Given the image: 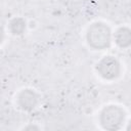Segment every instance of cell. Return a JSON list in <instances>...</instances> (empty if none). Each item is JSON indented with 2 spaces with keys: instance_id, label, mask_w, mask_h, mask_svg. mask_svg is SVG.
Segmentation results:
<instances>
[{
  "instance_id": "obj_6",
  "label": "cell",
  "mask_w": 131,
  "mask_h": 131,
  "mask_svg": "<svg viewBox=\"0 0 131 131\" xmlns=\"http://www.w3.org/2000/svg\"><path fill=\"white\" fill-rule=\"evenodd\" d=\"M9 29L12 34L14 35H20L25 29H26V21L20 17L13 18L9 24Z\"/></svg>"
},
{
  "instance_id": "obj_1",
  "label": "cell",
  "mask_w": 131,
  "mask_h": 131,
  "mask_svg": "<svg viewBox=\"0 0 131 131\" xmlns=\"http://www.w3.org/2000/svg\"><path fill=\"white\" fill-rule=\"evenodd\" d=\"M111 30L103 23L92 24L87 32L88 44L94 49H104L111 44Z\"/></svg>"
},
{
  "instance_id": "obj_3",
  "label": "cell",
  "mask_w": 131,
  "mask_h": 131,
  "mask_svg": "<svg viewBox=\"0 0 131 131\" xmlns=\"http://www.w3.org/2000/svg\"><path fill=\"white\" fill-rule=\"evenodd\" d=\"M98 74L107 80H113L120 75L121 68L119 61L113 56H105L103 57L96 67Z\"/></svg>"
},
{
  "instance_id": "obj_5",
  "label": "cell",
  "mask_w": 131,
  "mask_h": 131,
  "mask_svg": "<svg viewBox=\"0 0 131 131\" xmlns=\"http://www.w3.org/2000/svg\"><path fill=\"white\" fill-rule=\"evenodd\" d=\"M115 41L121 48L131 46V30L126 27L120 28L115 34Z\"/></svg>"
},
{
  "instance_id": "obj_4",
  "label": "cell",
  "mask_w": 131,
  "mask_h": 131,
  "mask_svg": "<svg viewBox=\"0 0 131 131\" xmlns=\"http://www.w3.org/2000/svg\"><path fill=\"white\" fill-rule=\"evenodd\" d=\"M17 101H18V105L24 111H32L37 104L38 97L33 90L25 89L19 93Z\"/></svg>"
},
{
  "instance_id": "obj_7",
  "label": "cell",
  "mask_w": 131,
  "mask_h": 131,
  "mask_svg": "<svg viewBox=\"0 0 131 131\" xmlns=\"http://www.w3.org/2000/svg\"><path fill=\"white\" fill-rule=\"evenodd\" d=\"M128 129H131V122H130V124H129V126H128Z\"/></svg>"
},
{
  "instance_id": "obj_2",
  "label": "cell",
  "mask_w": 131,
  "mask_h": 131,
  "mask_svg": "<svg viewBox=\"0 0 131 131\" xmlns=\"http://www.w3.org/2000/svg\"><path fill=\"white\" fill-rule=\"evenodd\" d=\"M125 113L118 105H108L103 108L100 114V124L104 129H119L124 122Z\"/></svg>"
}]
</instances>
